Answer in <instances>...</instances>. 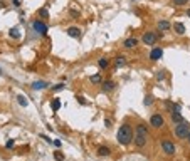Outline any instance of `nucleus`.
I'll list each match as a JSON object with an SVG mask.
<instances>
[{"label": "nucleus", "mask_w": 190, "mask_h": 161, "mask_svg": "<svg viewBox=\"0 0 190 161\" xmlns=\"http://www.w3.org/2000/svg\"><path fill=\"white\" fill-rule=\"evenodd\" d=\"M138 44H140V39H136V37H128L126 40H123V47L125 49H133Z\"/></svg>", "instance_id": "7"}, {"label": "nucleus", "mask_w": 190, "mask_h": 161, "mask_svg": "<svg viewBox=\"0 0 190 161\" xmlns=\"http://www.w3.org/2000/svg\"><path fill=\"white\" fill-rule=\"evenodd\" d=\"M12 5L14 7H19L20 5V0H12Z\"/></svg>", "instance_id": "33"}, {"label": "nucleus", "mask_w": 190, "mask_h": 161, "mask_svg": "<svg viewBox=\"0 0 190 161\" xmlns=\"http://www.w3.org/2000/svg\"><path fill=\"white\" fill-rule=\"evenodd\" d=\"M156 29H158L160 32H168L172 29V24L168 22V20H158V24H156Z\"/></svg>", "instance_id": "10"}, {"label": "nucleus", "mask_w": 190, "mask_h": 161, "mask_svg": "<svg viewBox=\"0 0 190 161\" xmlns=\"http://www.w3.org/2000/svg\"><path fill=\"white\" fill-rule=\"evenodd\" d=\"M146 138H148V136L135 134V138H133V143H135V146H136V148H143V146L146 144Z\"/></svg>", "instance_id": "8"}, {"label": "nucleus", "mask_w": 190, "mask_h": 161, "mask_svg": "<svg viewBox=\"0 0 190 161\" xmlns=\"http://www.w3.org/2000/svg\"><path fill=\"white\" fill-rule=\"evenodd\" d=\"M111 155V148L108 146H99L98 148V156H109Z\"/></svg>", "instance_id": "17"}, {"label": "nucleus", "mask_w": 190, "mask_h": 161, "mask_svg": "<svg viewBox=\"0 0 190 161\" xmlns=\"http://www.w3.org/2000/svg\"><path fill=\"white\" fill-rule=\"evenodd\" d=\"M135 134H141V136H148V126L143 123L136 124V129H135Z\"/></svg>", "instance_id": "12"}, {"label": "nucleus", "mask_w": 190, "mask_h": 161, "mask_svg": "<svg viewBox=\"0 0 190 161\" xmlns=\"http://www.w3.org/2000/svg\"><path fill=\"white\" fill-rule=\"evenodd\" d=\"M54 144L57 146V148H61V141H59V139H54Z\"/></svg>", "instance_id": "35"}, {"label": "nucleus", "mask_w": 190, "mask_h": 161, "mask_svg": "<svg viewBox=\"0 0 190 161\" xmlns=\"http://www.w3.org/2000/svg\"><path fill=\"white\" fill-rule=\"evenodd\" d=\"M188 134H190V124L187 123V121L175 124V128H173V136H175L177 139H187Z\"/></svg>", "instance_id": "2"}, {"label": "nucleus", "mask_w": 190, "mask_h": 161, "mask_svg": "<svg viewBox=\"0 0 190 161\" xmlns=\"http://www.w3.org/2000/svg\"><path fill=\"white\" fill-rule=\"evenodd\" d=\"M153 101H155V99H153V96H146L145 101H143V104H145V107H148V106L153 104Z\"/></svg>", "instance_id": "25"}, {"label": "nucleus", "mask_w": 190, "mask_h": 161, "mask_svg": "<svg viewBox=\"0 0 190 161\" xmlns=\"http://www.w3.org/2000/svg\"><path fill=\"white\" fill-rule=\"evenodd\" d=\"M54 159L57 161H64V155L61 151H54Z\"/></svg>", "instance_id": "26"}, {"label": "nucleus", "mask_w": 190, "mask_h": 161, "mask_svg": "<svg viewBox=\"0 0 190 161\" xmlns=\"http://www.w3.org/2000/svg\"><path fill=\"white\" fill-rule=\"evenodd\" d=\"M187 15H188V17H190V10H187Z\"/></svg>", "instance_id": "38"}, {"label": "nucleus", "mask_w": 190, "mask_h": 161, "mask_svg": "<svg viewBox=\"0 0 190 161\" xmlns=\"http://www.w3.org/2000/svg\"><path fill=\"white\" fill-rule=\"evenodd\" d=\"M133 138H135V129H133V128H131L128 123H125L123 126L118 129L116 139H118V143H120V144L128 146L131 141H133Z\"/></svg>", "instance_id": "1"}, {"label": "nucleus", "mask_w": 190, "mask_h": 161, "mask_svg": "<svg viewBox=\"0 0 190 161\" xmlns=\"http://www.w3.org/2000/svg\"><path fill=\"white\" fill-rule=\"evenodd\" d=\"M64 86L62 84H57V86H54V91H61V89H62Z\"/></svg>", "instance_id": "34"}, {"label": "nucleus", "mask_w": 190, "mask_h": 161, "mask_svg": "<svg viewBox=\"0 0 190 161\" xmlns=\"http://www.w3.org/2000/svg\"><path fill=\"white\" fill-rule=\"evenodd\" d=\"M172 29H173L175 34H178V35H184L185 34V25L182 22H175L173 25H172Z\"/></svg>", "instance_id": "13"}, {"label": "nucleus", "mask_w": 190, "mask_h": 161, "mask_svg": "<svg viewBox=\"0 0 190 161\" xmlns=\"http://www.w3.org/2000/svg\"><path fill=\"white\" fill-rule=\"evenodd\" d=\"M76 99H77V102H79V104H86V99H84V98H81V96H77Z\"/></svg>", "instance_id": "32"}, {"label": "nucleus", "mask_w": 190, "mask_h": 161, "mask_svg": "<svg viewBox=\"0 0 190 161\" xmlns=\"http://www.w3.org/2000/svg\"><path fill=\"white\" fill-rule=\"evenodd\" d=\"M172 2H173L177 7H182V5H185V3L188 2V0H172Z\"/></svg>", "instance_id": "27"}, {"label": "nucleus", "mask_w": 190, "mask_h": 161, "mask_svg": "<svg viewBox=\"0 0 190 161\" xmlns=\"http://www.w3.org/2000/svg\"><path fill=\"white\" fill-rule=\"evenodd\" d=\"M12 146H14V139H9V141H7V144H5V148L7 149H12Z\"/></svg>", "instance_id": "29"}, {"label": "nucleus", "mask_w": 190, "mask_h": 161, "mask_svg": "<svg viewBox=\"0 0 190 161\" xmlns=\"http://www.w3.org/2000/svg\"><path fill=\"white\" fill-rule=\"evenodd\" d=\"M9 35H10V37H12V39H19L20 37V30H19V29H10V32H9Z\"/></svg>", "instance_id": "23"}, {"label": "nucleus", "mask_w": 190, "mask_h": 161, "mask_svg": "<svg viewBox=\"0 0 190 161\" xmlns=\"http://www.w3.org/2000/svg\"><path fill=\"white\" fill-rule=\"evenodd\" d=\"M67 35L69 37H81V29L79 27H69L67 29Z\"/></svg>", "instance_id": "15"}, {"label": "nucleus", "mask_w": 190, "mask_h": 161, "mask_svg": "<svg viewBox=\"0 0 190 161\" xmlns=\"http://www.w3.org/2000/svg\"><path fill=\"white\" fill-rule=\"evenodd\" d=\"M89 82H91V84H101V82H103V76H101V74H94V76L89 77Z\"/></svg>", "instance_id": "20"}, {"label": "nucleus", "mask_w": 190, "mask_h": 161, "mask_svg": "<svg viewBox=\"0 0 190 161\" xmlns=\"http://www.w3.org/2000/svg\"><path fill=\"white\" fill-rule=\"evenodd\" d=\"M187 141H188V144H190V134H188V138H187Z\"/></svg>", "instance_id": "37"}, {"label": "nucleus", "mask_w": 190, "mask_h": 161, "mask_svg": "<svg viewBox=\"0 0 190 161\" xmlns=\"http://www.w3.org/2000/svg\"><path fill=\"white\" fill-rule=\"evenodd\" d=\"M101 84H103V92H111L114 89V81L109 79V77H108V79H105Z\"/></svg>", "instance_id": "9"}, {"label": "nucleus", "mask_w": 190, "mask_h": 161, "mask_svg": "<svg viewBox=\"0 0 190 161\" xmlns=\"http://www.w3.org/2000/svg\"><path fill=\"white\" fill-rule=\"evenodd\" d=\"M51 107H52V111H54V113H56V111H59L61 109V101H59V99H52V101H51Z\"/></svg>", "instance_id": "22"}, {"label": "nucleus", "mask_w": 190, "mask_h": 161, "mask_svg": "<svg viewBox=\"0 0 190 161\" xmlns=\"http://www.w3.org/2000/svg\"><path fill=\"white\" fill-rule=\"evenodd\" d=\"M162 56H163V49L162 47H155V49H152V52H150V59L152 60H158Z\"/></svg>", "instance_id": "11"}, {"label": "nucleus", "mask_w": 190, "mask_h": 161, "mask_svg": "<svg viewBox=\"0 0 190 161\" xmlns=\"http://www.w3.org/2000/svg\"><path fill=\"white\" fill-rule=\"evenodd\" d=\"M98 66H99V69L105 71V69H108V67H109V60L106 59V57H101V59L98 60Z\"/></svg>", "instance_id": "19"}, {"label": "nucleus", "mask_w": 190, "mask_h": 161, "mask_svg": "<svg viewBox=\"0 0 190 161\" xmlns=\"http://www.w3.org/2000/svg\"><path fill=\"white\" fill-rule=\"evenodd\" d=\"M32 29H34L39 35H46V34H47V24H46L44 20H41V19H37V20L32 22Z\"/></svg>", "instance_id": "5"}, {"label": "nucleus", "mask_w": 190, "mask_h": 161, "mask_svg": "<svg viewBox=\"0 0 190 161\" xmlns=\"http://www.w3.org/2000/svg\"><path fill=\"white\" fill-rule=\"evenodd\" d=\"M170 109H172V111H175V113H180V111H182V106H180V104H172Z\"/></svg>", "instance_id": "28"}, {"label": "nucleus", "mask_w": 190, "mask_h": 161, "mask_svg": "<svg viewBox=\"0 0 190 161\" xmlns=\"http://www.w3.org/2000/svg\"><path fill=\"white\" fill-rule=\"evenodd\" d=\"M39 17H41V20H46L49 17V12H47V9H41L39 10Z\"/></svg>", "instance_id": "24"}, {"label": "nucleus", "mask_w": 190, "mask_h": 161, "mask_svg": "<svg viewBox=\"0 0 190 161\" xmlns=\"http://www.w3.org/2000/svg\"><path fill=\"white\" fill-rule=\"evenodd\" d=\"M158 39H160L158 34H155V32H152V30H146L145 34H143V37H141V42L145 45H153Z\"/></svg>", "instance_id": "4"}, {"label": "nucleus", "mask_w": 190, "mask_h": 161, "mask_svg": "<svg viewBox=\"0 0 190 161\" xmlns=\"http://www.w3.org/2000/svg\"><path fill=\"white\" fill-rule=\"evenodd\" d=\"M111 124H113V123H111V119H109V117H106V119H105V126L106 128H111Z\"/></svg>", "instance_id": "31"}, {"label": "nucleus", "mask_w": 190, "mask_h": 161, "mask_svg": "<svg viewBox=\"0 0 190 161\" xmlns=\"http://www.w3.org/2000/svg\"><path fill=\"white\" fill-rule=\"evenodd\" d=\"M125 66H126V57L118 56L116 59H114V67H116V69H121V67H125Z\"/></svg>", "instance_id": "14"}, {"label": "nucleus", "mask_w": 190, "mask_h": 161, "mask_svg": "<svg viewBox=\"0 0 190 161\" xmlns=\"http://www.w3.org/2000/svg\"><path fill=\"white\" fill-rule=\"evenodd\" d=\"M172 121H173L175 124H178V123H184V117H182V114L180 113H175V111H172Z\"/></svg>", "instance_id": "18"}, {"label": "nucleus", "mask_w": 190, "mask_h": 161, "mask_svg": "<svg viewBox=\"0 0 190 161\" xmlns=\"http://www.w3.org/2000/svg\"><path fill=\"white\" fill-rule=\"evenodd\" d=\"M49 82L47 81H37V82H34L32 84V89H46V87H49Z\"/></svg>", "instance_id": "16"}, {"label": "nucleus", "mask_w": 190, "mask_h": 161, "mask_svg": "<svg viewBox=\"0 0 190 161\" xmlns=\"http://www.w3.org/2000/svg\"><path fill=\"white\" fill-rule=\"evenodd\" d=\"M71 17H73V19H77V17H79V12H76V10H71Z\"/></svg>", "instance_id": "30"}, {"label": "nucleus", "mask_w": 190, "mask_h": 161, "mask_svg": "<svg viewBox=\"0 0 190 161\" xmlns=\"http://www.w3.org/2000/svg\"><path fill=\"white\" fill-rule=\"evenodd\" d=\"M17 102H19V104L22 106V107H27V106H29V101H27L26 98H24L22 94H17Z\"/></svg>", "instance_id": "21"}, {"label": "nucleus", "mask_w": 190, "mask_h": 161, "mask_svg": "<svg viewBox=\"0 0 190 161\" xmlns=\"http://www.w3.org/2000/svg\"><path fill=\"white\" fill-rule=\"evenodd\" d=\"M156 77H158V79H160V81H162V79H163V77H165V74H163V72H158V76H156Z\"/></svg>", "instance_id": "36"}, {"label": "nucleus", "mask_w": 190, "mask_h": 161, "mask_svg": "<svg viewBox=\"0 0 190 161\" xmlns=\"http://www.w3.org/2000/svg\"><path fill=\"white\" fill-rule=\"evenodd\" d=\"M163 123H165V119H163V116L160 113H155V114H152L150 116V126H153V128H162L163 126Z\"/></svg>", "instance_id": "6"}, {"label": "nucleus", "mask_w": 190, "mask_h": 161, "mask_svg": "<svg viewBox=\"0 0 190 161\" xmlns=\"http://www.w3.org/2000/svg\"><path fill=\"white\" fill-rule=\"evenodd\" d=\"M160 146H162V151L167 156H173L175 153H177V146H175L173 141H170V139H162Z\"/></svg>", "instance_id": "3"}, {"label": "nucleus", "mask_w": 190, "mask_h": 161, "mask_svg": "<svg viewBox=\"0 0 190 161\" xmlns=\"http://www.w3.org/2000/svg\"><path fill=\"white\" fill-rule=\"evenodd\" d=\"M0 74H2V69H0Z\"/></svg>", "instance_id": "39"}]
</instances>
